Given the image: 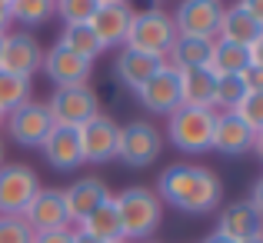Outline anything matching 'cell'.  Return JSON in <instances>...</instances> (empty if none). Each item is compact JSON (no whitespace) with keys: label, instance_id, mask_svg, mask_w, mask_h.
Segmentation results:
<instances>
[{"label":"cell","instance_id":"6da1fadb","mask_svg":"<svg viewBox=\"0 0 263 243\" xmlns=\"http://www.w3.org/2000/svg\"><path fill=\"white\" fill-rule=\"evenodd\" d=\"M157 197L160 203L174 207L190 217H206L223 203V180L217 170L200 163H174L163 166L157 177Z\"/></svg>","mask_w":263,"mask_h":243},{"label":"cell","instance_id":"7a4b0ae2","mask_svg":"<svg viewBox=\"0 0 263 243\" xmlns=\"http://www.w3.org/2000/svg\"><path fill=\"white\" fill-rule=\"evenodd\" d=\"M114 207L120 213L123 240L127 243H143L154 240V233L163 223V203L150 186H127V190L114 193Z\"/></svg>","mask_w":263,"mask_h":243},{"label":"cell","instance_id":"3957f363","mask_svg":"<svg viewBox=\"0 0 263 243\" xmlns=\"http://www.w3.org/2000/svg\"><path fill=\"white\" fill-rule=\"evenodd\" d=\"M174 40H177L174 17L163 7H147V10H134V20H130L127 37H123V47L163 60L170 53V47H174Z\"/></svg>","mask_w":263,"mask_h":243},{"label":"cell","instance_id":"277c9868","mask_svg":"<svg viewBox=\"0 0 263 243\" xmlns=\"http://www.w3.org/2000/svg\"><path fill=\"white\" fill-rule=\"evenodd\" d=\"M213 117L217 110H197V107H177L167 117V140L180 154H210L213 147Z\"/></svg>","mask_w":263,"mask_h":243},{"label":"cell","instance_id":"5b68a950","mask_svg":"<svg viewBox=\"0 0 263 243\" xmlns=\"http://www.w3.org/2000/svg\"><path fill=\"white\" fill-rule=\"evenodd\" d=\"M47 110H50V120L57 123V127H73V130H80L87 120H93L97 114H103L100 94H97L90 83L53 87L50 100H47Z\"/></svg>","mask_w":263,"mask_h":243},{"label":"cell","instance_id":"8992f818","mask_svg":"<svg viewBox=\"0 0 263 243\" xmlns=\"http://www.w3.org/2000/svg\"><path fill=\"white\" fill-rule=\"evenodd\" d=\"M163 154V134L150 120H130L120 127L117 140V160L130 170H147Z\"/></svg>","mask_w":263,"mask_h":243},{"label":"cell","instance_id":"52a82bcc","mask_svg":"<svg viewBox=\"0 0 263 243\" xmlns=\"http://www.w3.org/2000/svg\"><path fill=\"white\" fill-rule=\"evenodd\" d=\"M40 177L27 163H4L0 166V217H20L40 190Z\"/></svg>","mask_w":263,"mask_h":243},{"label":"cell","instance_id":"ba28073f","mask_svg":"<svg viewBox=\"0 0 263 243\" xmlns=\"http://www.w3.org/2000/svg\"><path fill=\"white\" fill-rule=\"evenodd\" d=\"M40 64H44V47L30 30H7L0 37V70L33 80V73H40Z\"/></svg>","mask_w":263,"mask_h":243},{"label":"cell","instance_id":"9c48e42d","mask_svg":"<svg viewBox=\"0 0 263 243\" xmlns=\"http://www.w3.org/2000/svg\"><path fill=\"white\" fill-rule=\"evenodd\" d=\"M80 137V154H84V163H110L117 160V140H120V123L110 114H97L93 120H87L84 127L77 130Z\"/></svg>","mask_w":263,"mask_h":243},{"label":"cell","instance_id":"30bf717a","mask_svg":"<svg viewBox=\"0 0 263 243\" xmlns=\"http://www.w3.org/2000/svg\"><path fill=\"white\" fill-rule=\"evenodd\" d=\"M50 127H53L50 110L40 100H30V103H24V107H17L13 114L4 117V130L17 147H40L44 137L50 134Z\"/></svg>","mask_w":263,"mask_h":243},{"label":"cell","instance_id":"8fae6325","mask_svg":"<svg viewBox=\"0 0 263 243\" xmlns=\"http://www.w3.org/2000/svg\"><path fill=\"white\" fill-rule=\"evenodd\" d=\"M223 13V0H180L170 13L177 27V37H217V24Z\"/></svg>","mask_w":263,"mask_h":243},{"label":"cell","instance_id":"7c38bea8","mask_svg":"<svg viewBox=\"0 0 263 243\" xmlns=\"http://www.w3.org/2000/svg\"><path fill=\"white\" fill-rule=\"evenodd\" d=\"M27 220L33 233H47V230H67L70 217H67V203H64V190L60 186H40L37 197L27 203V210L20 213Z\"/></svg>","mask_w":263,"mask_h":243},{"label":"cell","instance_id":"4fadbf2b","mask_svg":"<svg viewBox=\"0 0 263 243\" xmlns=\"http://www.w3.org/2000/svg\"><path fill=\"white\" fill-rule=\"evenodd\" d=\"M263 137V130H250L243 120H240L237 114H230V110H217V117H213V147L220 157H243L250 154L253 147H257V140Z\"/></svg>","mask_w":263,"mask_h":243},{"label":"cell","instance_id":"5bb4252c","mask_svg":"<svg viewBox=\"0 0 263 243\" xmlns=\"http://www.w3.org/2000/svg\"><path fill=\"white\" fill-rule=\"evenodd\" d=\"M64 190V203H67V217H70V223L77 227L80 220H87L90 213L97 210L100 203H107L114 193H110L107 180L103 177H93V173H87V177H77L70 186H60Z\"/></svg>","mask_w":263,"mask_h":243},{"label":"cell","instance_id":"9a60e30c","mask_svg":"<svg viewBox=\"0 0 263 243\" xmlns=\"http://www.w3.org/2000/svg\"><path fill=\"white\" fill-rule=\"evenodd\" d=\"M40 73L53 83V87H73V83H87L90 73H93V64L84 57H77L73 50L53 44L50 50H44V64H40Z\"/></svg>","mask_w":263,"mask_h":243},{"label":"cell","instance_id":"2e32d148","mask_svg":"<svg viewBox=\"0 0 263 243\" xmlns=\"http://www.w3.org/2000/svg\"><path fill=\"white\" fill-rule=\"evenodd\" d=\"M134 97L140 100V107L147 114H160V117H170L174 110L180 107V94H177V70L163 64L160 70L154 73L140 90H134Z\"/></svg>","mask_w":263,"mask_h":243},{"label":"cell","instance_id":"e0dca14e","mask_svg":"<svg viewBox=\"0 0 263 243\" xmlns=\"http://www.w3.org/2000/svg\"><path fill=\"white\" fill-rule=\"evenodd\" d=\"M213 233H220V237H227L233 243L257 240V237H263V217L247 203V200H233V203H227L223 210H220L217 230Z\"/></svg>","mask_w":263,"mask_h":243},{"label":"cell","instance_id":"ac0fdd59","mask_svg":"<svg viewBox=\"0 0 263 243\" xmlns=\"http://www.w3.org/2000/svg\"><path fill=\"white\" fill-rule=\"evenodd\" d=\"M40 154H44V160L60 173H70V170H77V166H84L80 137H77L73 127H57V123H53L50 134H47L44 143H40Z\"/></svg>","mask_w":263,"mask_h":243},{"label":"cell","instance_id":"d6986e66","mask_svg":"<svg viewBox=\"0 0 263 243\" xmlns=\"http://www.w3.org/2000/svg\"><path fill=\"white\" fill-rule=\"evenodd\" d=\"M130 20H134V4H100L97 13L90 17V30L97 33L103 50H110V47L120 50L130 30Z\"/></svg>","mask_w":263,"mask_h":243},{"label":"cell","instance_id":"ffe728a7","mask_svg":"<svg viewBox=\"0 0 263 243\" xmlns=\"http://www.w3.org/2000/svg\"><path fill=\"white\" fill-rule=\"evenodd\" d=\"M213 90H217V73H213L210 67L177 70V94H180V107L213 110Z\"/></svg>","mask_w":263,"mask_h":243},{"label":"cell","instance_id":"44dd1931","mask_svg":"<svg viewBox=\"0 0 263 243\" xmlns=\"http://www.w3.org/2000/svg\"><path fill=\"white\" fill-rule=\"evenodd\" d=\"M163 67L160 57H150V53H140V50H130V47H120L114 57V73L120 80L123 90H140L143 83L154 77L157 70Z\"/></svg>","mask_w":263,"mask_h":243},{"label":"cell","instance_id":"7402d4cb","mask_svg":"<svg viewBox=\"0 0 263 243\" xmlns=\"http://www.w3.org/2000/svg\"><path fill=\"white\" fill-rule=\"evenodd\" d=\"M213 40H230V44L250 47V44H257V40H263V24L253 20L250 13H243L237 4L223 7L220 24H217V37H213Z\"/></svg>","mask_w":263,"mask_h":243},{"label":"cell","instance_id":"603a6c76","mask_svg":"<svg viewBox=\"0 0 263 243\" xmlns=\"http://www.w3.org/2000/svg\"><path fill=\"white\" fill-rule=\"evenodd\" d=\"M210 50H213V40H206V37H177L170 53L163 57V64L174 67V70L210 67Z\"/></svg>","mask_w":263,"mask_h":243},{"label":"cell","instance_id":"cb8c5ba5","mask_svg":"<svg viewBox=\"0 0 263 243\" xmlns=\"http://www.w3.org/2000/svg\"><path fill=\"white\" fill-rule=\"evenodd\" d=\"M77 227L84 233H90L93 240H100V243H120L123 240V227H120V213H117V207H114V197H110L107 203H100L87 220H80Z\"/></svg>","mask_w":263,"mask_h":243},{"label":"cell","instance_id":"d4e9b609","mask_svg":"<svg viewBox=\"0 0 263 243\" xmlns=\"http://www.w3.org/2000/svg\"><path fill=\"white\" fill-rule=\"evenodd\" d=\"M250 67V53L247 47L230 44V40H213V50H210V70L217 77H227V73H243Z\"/></svg>","mask_w":263,"mask_h":243},{"label":"cell","instance_id":"484cf974","mask_svg":"<svg viewBox=\"0 0 263 243\" xmlns=\"http://www.w3.org/2000/svg\"><path fill=\"white\" fill-rule=\"evenodd\" d=\"M30 100H33V80L30 77H17V73L0 70V114L7 117Z\"/></svg>","mask_w":263,"mask_h":243},{"label":"cell","instance_id":"4316f807","mask_svg":"<svg viewBox=\"0 0 263 243\" xmlns=\"http://www.w3.org/2000/svg\"><path fill=\"white\" fill-rule=\"evenodd\" d=\"M60 47H67V50H73L77 57H84L93 64L97 57L103 53V44L97 40V33L90 30V24H77V27H64L60 30V40H57Z\"/></svg>","mask_w":263,"mask_h":243},{"label":"cell","instance_id":"83f0119b","mask_svg":"<svg viewBox=\"0 0 263 243\" xmlns=\"http://www.w3.org/2000/svg\"><path fill=\"white\" fill-rule=\"evenodd\" d=\"M10 17L20 30H37L53 17V0H10Z\"/></svg>","mask_w":263,"mask_h":243},{"label":"cell","instance_id":"f1b7e54d","mask_svg":"<svg viewBox=\"0 0 263 243\" xmlns=\"http://www.w3.org/2000/svg\"><path fill=\"white\" fill-rule=\"evenodd\" d=\"M247 97V87L240 80V73H227V77H217V90H213V110H233L240 100Z\"/></svg>","mask_w":263,"mask_h":243},{"label":"cell","instance_id":"f546056e","mask_svg":"<svg viewBox=\"0 0 263 243\" xmlns=\"http://www.w3.org/2000/svg\"><path fill=\"white\" fill-rule=\"evenodd\" d=\"M97 0H53V17L64 20V27L90 24V17L97 13Z\"/></svg>","mask_w":263,"mask_h":243},{"label":"cell","instance_id":"4dcf8cb0","mask_svg":"<svg viewBox=\"0 0 263 243\" xmlns=\"http://www.w3.org/2000/svg\"><path fill=\"white\" fill-rule=\"evenodd\" d=\"M230 114H237L240 120L247 123V127L260 134V130H263V94H247L243 100H240L237 107L230 110Z\"/></svg>","mask_w":263,"mask_h":243},{"label":"cell","instance_id":"1f68e13d","mask_svg":"<svg viewBox=\"0 0 263 243\" xmlns=\"http://www.w3.org/2000/svg\"><path fill=\"white\" fill-rule=\"evenodd\" d=\"M0 243H33V230L24 217H0Z\"/></svg>","mask_w":263,"mask_h":243},{"label":"cell","instance_id":"d6a6232c","mask_svg":"<svg viewBox=\"0 0 263 243\" xmlns=\"http://www.w3.org/2000/svg\"><path fill=\"white\" fill-rule=\"evenodd\" d=\"M33 243H70V227H67V230H47V233H33Z\"/></svg>","mask_w":263,"mask_h":243},{"label":"cell","instance_id":"836d02e7","mask_svg":"<svg viewBox=\"0 0 263 243\" xmlns=\"http://www.w3.org/2000/svg\"><path fill=\"white\" fill-rule=\"evenodd\" d=\"M237 7L243 13H250L253 20H260V24H263V0H237Z\"/></svg>","mask_w":263,"mask_h":243},{"label":"cell","instance_id":"e575fe53","mask_svg":"<svg viewBox=\"0 0 263 243\" xmlns=\"http://www.w3.org/2000/svg\"><path fill=\"white\" fill-rule=\"evenodd\" d=\"M7 30H13V17H10V0H0V37Z\"/></svg>","mask_w":263,"mask_h":243},{"label":"cell","instance_id":"d590c367","mask_svg":"<svg viewBox=\"0 0 263 243\" xmlns=\"http://www.w3.org/2000/svg\"><path fill=\"white\" fill-rule=\"evenodd\" d=\"M247 203H250L253 210H257L260 217H263V180H257V183H253V190H250V200H247Z\"/></svg>","mask_w":263,"mask_h":243},{"label":"cell","instance_id":"8d00e7d4","mask_svg":"<svg viewBox=\"0 0 263 243\" xmlns=\"http://www.w3.org/2000/svg\"><path fill=\"white\" fill-rule=\"evenodd\" d=\"M70 243H100V240H93L90 233L80 230V227H70Z\"/></svg>","mask_w":263,"mask_h":243},{"label":"cell","instance_id":"74e56055","mask_svg":"<svg viewBox=\"0 0 263 243\" xmlns=\"http://www.w3.org/2000/svg\"><path fill=\"white\" fill-rule=\"evenodd\" d=\"M200 243H233V240H227V237H220V233H206Z\"/></svg>","mask_w":263,"mask_h":243},{"label":"cell","instance_id":"f35d334b","mask_svg":"<svg viewBox=\"0 0 263 243\" xmlns=\"http://www.w3.org/2000/svg\"><path fill=\"white\" fill-rule=\"evenodd\" d=\"M7 163V147H4V137H0V166Z\"/></svg>","mask_w":263,"mask_h":243},{"label":"cell","instance_id":"ab89813d","mask_svg":"<svg viewBox=\"0 0 263 243\" xmlns=\"http://www.w3.org/2000/svg\"><path fill=\"white\" fill-rule=\"evenodd\" d=\"M97 4H130V0H97Z\"/></svg>","mask_w":263,"mask_h":243},{"label":"cell","instance_id":"60d3db41","mask_svg":"<svg viewBox=\"0 0 263 243\" xmlns=\"http://www.w3.org/2000/svg\"><path fill=\"white\" fill-rule=\"evenodd\" d=\"M247 243H263V237H257V240H247Z\"/></svg>","mask_w":263,"mask_h":243},{"label":"cell","instance_id":"b9f144b4","mask_svg":"<svg viewBox=\"0 0 263 243\" xmlns=\"http://www.w3.org/2000/svg\"><path fill=\"white\" fill-rule=\"evenodd\" d=\"M0 130H4V114H0Z\"/></svg>","mask_w":263,"mask_h":243},{"label":"cell","instance_id":"7bdbcfd3","mask_svg":"<svg viewBox=\"0 0 263 243\" xmlns=\"http://www.w3.org/2000/svg\"><path fill=\"white\" fill-rule=\"evenodd\" d=\"M143 243H157V240H143Z\"/></svg>","mask_w":263,"mask_h":243},{"label":"cell","instance_id":"ee69618b","mask_svg":"<svg viewBox=\"0 0 263 243\" xmlns=\"http://www.w3.org/2000/svg\"><path fill=\"white\" fill-rule=\"evenodd\" d=\"M157 4H160V0H154V7H157Z\"/></svg>","mask_w":263,"mask_h":243},{"label":"cell","instance_id":"f6af8a7d","mask_svg":"<svg viewBox=\"0 0 263 243\" xmlns=\"http://www.w3.org/2000/svg\"><path fill=\"white\" fill-rule=\"evenodd\" d=\"M120 243H127V240H120Z\"/></svg>","mask_w":263,"mask_h":243}]
</instances>
